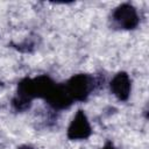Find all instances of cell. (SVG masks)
Instances as JSON below:
<instances>
[{"instance_id":"3957f363","label":"cell","mask_w":149,"mask_h":149,"mask_svg":"<svg viewBox=\"0 0 149 149\" xmlns=\"http://www.w3.org/2000/svg\"><path fill=\"white\" fill-rule=\"evenodd\" d=\"M112 21L115 27L123 30H133L140 23L137 9L129 2H123L114 8L112 13Z\"/></svg>"},{"instance_id":"52a82bcc","label":"cell","mask_w":149,"mask_h":149,"mask_svg":"<svg viewBox=\"0 0 149 149\" xmlns=\"http://www.w3.org/2000/svg\"><path fill=\"white\" fill-rule=\"evenodd\" d=\"M12 45H14V48H16V49L20 50V51L29 52V51H31V50L35 48V41L31 40L30 37H27L23 42L17 43V44H12Z\"/></svg>"},{"instance_id":"ba28073f","label":"cell","mask_w":149,"mask_h":149,"mask_svg":"<svg viewBox=\"0 0 149 149\" xmlns=\"http://www.w3.org/2000/svg\"><path fill=\"white\" fill-rule=\"evenodd\" d=\"M101 149H115V147H114V144H113L111 141H107V142L104 144V147H102Z\"/></svg>"},{"instance_id":"277c9868","label":"cell","mask_w":149,"mask_h":149,"mask_svg":"<svg viewBox=\"0 0 149 149\" xmlns=\"http://www.w3.org/2000/svg\"><path fill=\"white\" fill-rule=\"evenodd\" d=\"M91 135L92 127L90 125L87 115L83 109H78L68 127L66 136L71 141H81L88 139Z\"/></svg>"},{"instance_id":"6da1fadb","label":"cell","mask_w":149,"mask_h":149,"mask_svg":"<svg viewBox=\"0 0 149 149\" xmlns=\"http://www.w3.org/2000/svg\"><path fill=\"white\" fill-rule=\"evenodd\" d=\"M55 85L56 81L48 74H40L33 78L26 77L19 81L16 94L33 102L36 98L45 99Z\"/></svg>"},{"instance_id":"5b68a950","label":"cell","mask_w":149,"mask_h":149,"mask_svg":"<svg viewBox=\"0 0 149 149\" xmlns=\"http://www.w3.org/2000/svg\"><path fill=\"white\" fill-rule=\"evenodd\" d=\"M47 104L55 111H63L69 108L74 101L72 100L71 95L69 94L65 84H57L54 86L51 92L44 99Z\"/></svg>"},{"instance_id":"9c48e42d","label":"cell","mask_w":149,"mask_h":149,"mask_svg":"<svg viewBox=\"0 0 149 149\" xmlns=\"http://www.w3.org/2000/svg\"><path fill=\"white\" fill-rule=\"evenodd\" d=\"M17 149H38V148H36L31 144H22V146L17 147Z\"/></svg>"},{"instance_id":"8992f818","label":"cell","mask_w":149,"mask_h":149,"mask_svg":"<svg viewBox=\"0 0 149 149\" xmlns=\"http://www.w3.org/2000/svg\"><path fill=\"white\" fill-rule=\"evenodd\" d=\"M109 90L112 94L120 101H127L132 92V79L125 71L118 72L109 81Z\"/></svg>"},{"instance_id":"7a4b0ae2","label":"cell","mask_w":149,"mask_h":149,"mask_svg":"<svg viewBox=\"0 0 149 149\" xmlns=\"http://www.w3.org/2000/svg\"><path fill=\"white\" fill-rule=\"evenodd\" d=\"M73 101H85L95 87V78L90 73H77L64 83Z\"/></svg>"}]
</instances>
